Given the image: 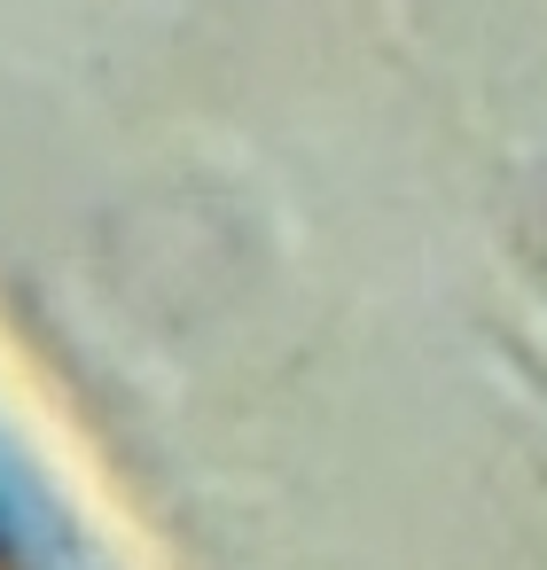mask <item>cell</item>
<instances>
[{"instance_id": "1", "label": "cell", "mask_w": 547, "mask_h": 570, "mask_svg": "<svg viewBox=\"0 0 547 570\" xmlns=\"http://www.w3.org/2000/svg\"><path fill=\"white\" fill-rule=\"evenodd\" d=\"M0 570H87L40 406L0 352Z\"/></svg>"}]
</instances>
